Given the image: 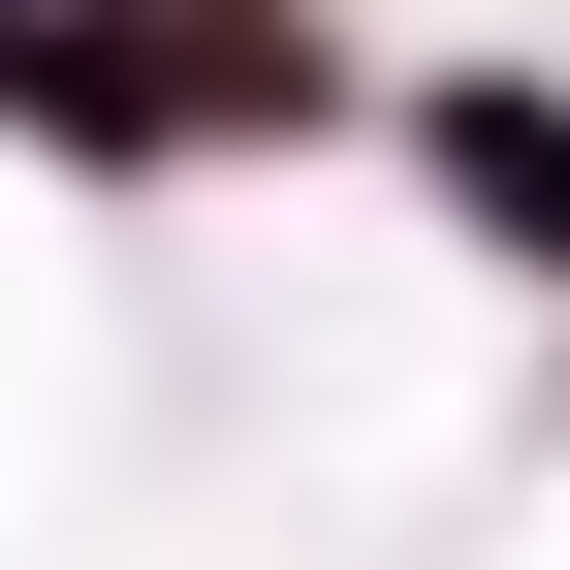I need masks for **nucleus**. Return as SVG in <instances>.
<instances>
[{"instance_id": "nucleus-2", "label": "nucleus", "mask_w": 570, "mask_h": 570, "mask_svg": "<svg viewBox=\"0 0 570 570\" xmlns=\"http://www.w3.org/2000/svg\"><path fill=\"white\" fill-rule=\"evenodd\" d=\"M444 190H475L508 254H570V96H444Z\"/></svg>"}, {"instance_id": "nucleus-1", "label": "nucleus", "mask_w": 570, "mask_h": 570, "mask_svg": "<svg viewBox=\"0 0 570 570\" xmlns=\"http://www.w3.org/2000/svg\"><path fill=\"white\" fill-rule=\"evenodd\" d=\"M0 96L159 159V127H317V32L285 0H0Z\"/></svg>"}]
</instances>
